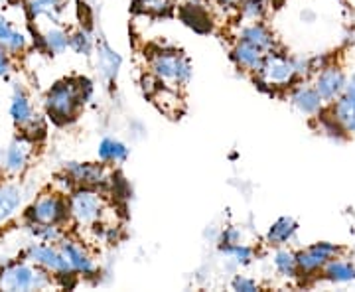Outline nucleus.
Segmentation results:
<instances>
[{
    "mask_svg": "<svg viewBox=\"0 0 355 292\" xmlns=\"http://www.w3.org/2000/svg\"><path fill=\"white\" fill-rule=\"evenodd\" d=\"M83 79L73 81L67 79L58 83L46 97V107L53 121L58 123H67L76 117L79 105L87 99V93H83Z\"/></svg>",
    "mask_w": 355,
    "mask_h": 292,
    "instance_id": "nucleus-1",
    "label": "nucleus"
},
{
    "mask_svg": "<svg viewBox=\"0 0 355 292\" xmlns=\"http://www.w3.org/2000/svg\"><path fill=\"white\" fill-rule=\"evenodd\" d=\"M51 284V277L38 267L26 263H10L0 270V289L2 291H40Z\"/></svg>",
    "mask_w": 355,
    "mask_h": 292,
    "instance_id": "nucleus-2",
    "label": "nucleus"
},
{
    "mask_svg": "<svg viewBox=\"0 0 355 292\" xmlns=\"http://www.w3.org/2000/svg\"><path fill=\"white\" fill-rule=\"evenodd\" d=\"M67 205H69V216L81 227H89L101 221L105 212V200L93 188H85V186L71 196Z\"/></svg>",
    "mask_w": 355,
    "mask_h": 292,
    "instance_id": "nucleus-3",
    "label": "nucleus"
},
{
    "mask_svg": "<svg viewBox=\"0 0 355 292\" xmlns=\"http://www.w3.org/2000/svg\"><path fill=\"white\" fill-rule=\"evenodd\" d=\"M150 69L160 81L170 85H182L191 76V67L184 55L178 51H158L150 60Z\"/></svg>",
    "mask_w": 355,
    "mask_h": 292,
    "instance_id": "nucleus-4",
    "label": "nucleus"
},
{
    "mask_svg": "<svg viewBox=\"0 0 355 292\" xmlns=\"http://www.w3.org/2000/svg\"><path fill=\"white\" fill-rule=\"evenodd\" d=\"M265 85H272V87H282L288 85L296 71V64L288 60L286 55L280 53H266L265 62L261 65V69L257 71Z\"/></svg>",
    "mask_w": 355,
    "mask_h": 292,
    "instance_id": "nucleus-5",
    "label": "nucleus"
},
{
    "mask_svg": "<svg viewBox=\"0 0 355 292\" xmlns=\"http://www.w3.org/2000/svg\"><path fill=\"white\" fill-rule=\"evenodd\" d=\"M69 212V205L60 196H44L30 209V219L38 225H58L64 221Z\"/></svg>",
    "mask_w": 355,
    "mask_h": 292,
    "instance_id": "nucleus-6",
    "label": "nucleus"
},
{
    "mask_svg": "<svg viewBox=\"0 0 355 292\" xmlns=\"http://www.w3.org/2000/svg\"><path fill=\"white\" fill-rule=\"evenodd\" d=\"M28 259L38 263L46 270L55 273L58 277H64L67 273H73V268L69 265L67 257L62 251L53 249L50 245H30L28 249Z\"/></svg>",
    "mask_w": 355,
    "mask_h": 292,
    "instance_id": "nucleus-7",
    "label": "nucleus"
},
{
    "mask_svg": "<svg viewBox=\"0 0 355 292\" xmlns=\"http://www.w3.org/2000/svg\"><path fill=\"white\" fill-rule=\"evenodd\" d=\"M338 253V247L330 245V243H316L310 249H306L300 255H296V263H298V270L304 273H316L324 267L331 257Z\"/></svg>",
    "mask_w": 355,
    "mask_h": 292,
    "instance_id": "nucleus-8",
    "label": "nucleus"
},
{
    "mask_svg": "<svg viewBox=\"0 0 355 292\" xmlns=\"http://www.w3.org/2000/svg\"><path fill=\"white\" fill-rule=\"evenodd\" d=\"M32 154V142L28 139H16L2 154V168L8 174H20L28 164V158Z\"/></svg>",
    "mask_w": 355,
    "mask_h": 292,
    "instance_id": "nucleus-9",
    "label": "nucleus"
},
{
    "mask_svg": "<svg viewBox=\"0 0 355 292\" xmlns=\"http://www.w3.org/2000/svg\"><path fill=\"white\" fill-rule=\"evenodd\" d=\"M67 176L85 188H93L107 180V170L103 164H71L67 166Z\"/></svg>",
    "mask_w": 355,
    "mask_h": 292,
    "instance_id": "nucleus-10",
    "label": "nucleus"
},
{
    "mask_svg": "<svg viewBox=\"0 0 355 292\" xmlns=\"http://www.w3.org/2000/svg\"><path fill=\"white\" fill-rule=\"evenodd\" d=\"M334 119L345 130H355V79L347 85V91L340 101L334 105Z\"/></svg>",
    "mask_w": 355,
    "mask_h": 292,
    "instance_id": "nucleus-11",
    "label": "nucleus"
},
{
    "mask_svg": "<svg viewBox=\"0 0 355 292\" xmlns=\"http://www.w3.org/2000/svg\"><path fill=\"white\" fill-rule=\"evenodd\" d=\"M343 85H345V79H343L342 71L336 67H326L318 77L316 91L324 101H331L342 93Z\"/></svg>",
    "mask_w": 355,
    "mask_h": 292,
    "instance_id": "nucleus-12",
    "label": "nucleus"
},
{
    "mask_svg": "<svg viewBox=\"0 0 355 292\" xmlns=\"http://www.w3.org/2000/svg\"><path fill=\"white\" fill-rule=\"evenodd\" d=\"M265 55L266 51L257 48L253 44H249V42H243V40L233 51V58H235L237 65L243 67V69H249V71H259L263 62H265Z\"/></svg>",
    "mask_w": 355,
    "mask_h": 292,
    "instance_id": "nucleus-13",
    "label": "nucleus"
},
{
    "mask_svg": "<svg viewBox=\"0 0 355 292\" xmlns=\"http://www.w3.org/2000/svg\"><path fill=\"white\" fill-rule=\"evenodd\" d=\"M62 253L67 257L69 265L77 273H83V275H91L95 270L93 261L89 259V255L83 251V247H79L73 241H62Z\"/></svg>",
    "mask_w": 355,
    "mask_h": 292,
    "instance_id": "nucleus-14",
    "label": "nucleus"
},
{
    "mask_svg": "<svg viewBox=\"0 0 355 292\" xmlns=\"http://www.w3.org/2000/svg\"><path fill=\"white\" fill-rule=\"evenodd\" d=\"M241 40L243 42H249V44H253V46H257V48H261L263 51L272 50V46H275L272 34L266 30V26L259 24V22H253L251 26L243 28Z\"/></svg>",
    "mask_w": 355,
    "mask_h": 292,
    "instance_id": "nucleus-15",
    "label": "nucleus"
},
{
    "mask_svg": "<svg viewBox=\"0 0 355 292\" xmlns=\"http://www.w3.org/2000/svg\"><path fill=\"white\" fill-rule=\"evenodd\" d=\"M180 16H182V20H184L186 24L190 26V28H193L196 32H200V34H205V32L211 30L209 14L205 12L202 6H198V4H188V6H184Z\"/></svg>",
    "mask_w": 355,
    "mask_h": 292,
    "instance_id": "nucleus-16",
    "label": "nucleus"
},
{
    "mask_svg": "<svg viewBox=\"0 0 355 292\" xmlns=\"http://www.w3.org/2000/svg\"><path fill=\"white\" fill-rule=\"evenodd\" d=\"M322 101L320 93L310 87H298L292 93V103L306 114H316L322 109Z\"/></svg>",
    "mask_w": 355,
    "mask_h": 292,
    "instance_id": "nucleus-17",
    "label": "nucleus"
},
{
    "mask_svg": "<svg viewBox=\"0 0 355 292\" xmlns=\"http://www.w3.org/2000/svg\"><path fill=\"white\" fill-rule=\"evenodd\" d=\"M26 46L24 34L14 30L10 22L0 16V48L6 51H20Z\"/></svg>",
    "mask_w": 355,
    "mask_h": 292,
    "instance_id": "nucleus-18",
    "label": "nucleus"
},
{
    "mask_svg": "<svg viewBox=\"0 0 355 292\" xmlns=\"http://www.w3.org/2000/svg\"><path fill=\"white\" fill-rule=\"evenodd\" d=\"M22 203V190L18 186H0V221L10 217Z\"/></svg>",
    "mask_w": 355,
    "mask_h": 292,
    "instance_id": "nucleus-19",
    "label": "nucleus"
},
{
    "mask_svg": "<svg viewBox=\"0 0 355 292\" xmlns=\"http://www.w3.org/2000/svg\"><path fill=\"white\" fill-rule=\"evenodd\" d=\"M62 10H64V0H30L28 2L30 18L48 16L51 20H58Z\"/></svg>",
    "mask_w": 355,
    "mask_h": 292,
    "instance_id": "nucleus-20",
    "label": "nucleus"
},
{
    "mask_svg": "<svg viewBox=\"0 0 355 292\" xmlns=\"http://www.w3.org/2000/svg\"><path fill=\"white\" fill-rule=\"evenodd\" d=\"M294 233H296V223H294V219H291V217H280L279 221L270 227L266 239H268L270 245H282V243H286L288 239H292Z\"/></svg>",
    "mask_w": 355,
    "mask_h": 292,
    "instance_id": "nucleus-21",
    "label": "nucleus"
},
{
    "mask_svg": "<svg viewBox=\"0 0 355 292\" xmlns=\"http://www.w3.org/2000/svg\"><path fill=\"white\" fill-rule=\"evenodd\" d=\"M128 156V148L123 144V142H119V140L114 139H105L101 142V146H99V158H101L103 162H123V160H127Z\"/></svg>",
    "mask_w": 355,
    "mask_h": 292,
    "instance_id": "nucleus-22",
    "label": "nucleus"
},
{
    "mask_svg": "<svg viewBox=\"0 0 355 292\" xmlns=\"http://www.w3.org/2000/svg\"><path fill=\"white\" fill-rule=\"evenodd\" d=\"M10 114H12V119L20 125V127H24L28 125L36 114L32 111V105L28 101V97H26L22 91H18L16 95H14L12 105H10Z\"/></svg>",
    "mask_w": 355,
    "mask_h": 292,
    "instance_id": "nucleus-23",
    "label": "nucleus"
},
{
    "mask_svg": "<svg viewBox=\"0 0 355 292\" xmlns=\"http://www.w3.org/2000/svg\"><path fill=\"white\" fill-rule=\"evenodd\" d=\"M328 277L338 282H345V280L355 279V268L343 261H328V268H326Z\"/></svg>",
    "mask_w": 355,
    "mask_h": 292,
    "instance_id": "nucleus-24",
    "label": "nucleus"
},
{
    "mask_svg": "<svg viewBox=\"0 0 355 292\" xmlns=\"http://www.w3.org/2000/svg\"><path fill=\"white\" fill-rule=\"evenodd\" d=\"M44 44L48 46V50L55 51V53H62V51L69 46V36L65 34L64 30L60 28H53L50 30L46 36H44Z\"/></svg>",
    "mask_w": 355,
    "mask_h": 292,
    "instance_id": "nucleus-25",
    "label": "nucleus"
},
{
    "mask_svg": "<svg viewBox=\"0 0 355 292\" xmlns=\"http://www.w3.org/2000/svg\"><path fill=\"white\" fill-rule=\"evenodd\" d=\"M275 267L279 268L284 277H294L298 270V263H296V255L288 253V251H279L275 255Z\"/></svg>",
    "mask_w": 355,
    "mask_h": 292,
    "instance_id": "nucleus-26",
    "label": "nucleus"
},
{
    "mask_svg": "<svg viewBox=\"0 0 355 292\" xmlns=\"http://www.w3.org/2000/svg\"><path fill=\"white\" fill-rule=\"evenodd\" d=\"M239 10H241V16L245 20H251V22H257L263 18L265 14V2L263 0H241L239 2Z\"/></svg>",
    "mask_w": 355,
    "mask_h": 292,
    "instance_id": "nucleus-27",
    "label": "nucleus"
},
{
    "mask_svg": "<svg viewBox=\"0 0 355 292\" xmlns=\"http://www.w3.org/2000/svg\"><path fill=\"white\" fill-rule=\"evenodd\" d=\"M223 253L229 255V257H233L237 263H241V265H247L251 259H253V249L251 247H247V245H241V243H227L225 247H223Z\"/></svg>",
    "mask_w": 355,
    "mask_h": 292,
    "instance_id": "nucleus-28",
    "label": "nucleus"
},
{
    "mask_svg": "<svg viewBox=\"0 0 355 292\" xmlns=\"http://www.w3.org/2000/svg\"><path fill=\"white\" fill-rule=\"evenodd\" d=\"M137 6H140L144 12L164 14L170 8V0H139Z\"/></svg>",
    "mask_w": 355,
    "mask_h": 292,
    "instance_id": "nucleus-29",
    "label": "nucleus"
},
{
    "mask_svg": "<svg viewBox=\"0 0 355 292\" xmlns=\"http://www.w3.org/2000/svg\"><path fill=\"white\" fill-rule=\"evenodd\" d=\"M69 46L79 53H89L91 51V40H89L87 32H79L76 36H69Z\"/></svg>",
    "mask_w": 355,
    "mask_h": 292,
    "instance_id": "nucleus-30",
    "label": "nucleus"
},
{
    "mask_svg": "<svg viewBox=\"0 0 355 292\" xmlns=\"http://www.w3.org/2000/svg\"><path fill=\"white\" fill-rule=\"evenodd\" d=\"M233 289H235V291L253 292V291H257L259 286H257V282H254V280L245 279V277H237V279L233 280Z\"/></svg>",
    "mask_w": 355,
    "mask_h": 292,
    "instance_id": "nucleus-31",
    "label": "nucleus"
},
{
    "mask_svg": "<svg viewBox=\"0 0 355 292\" xmlns=\"http://www.w3.org/2000/svg\"><path fill=\"white\" fill-rule=\"evenodd\" d=\"M6 50H2L0 48V76H6L8 74V69H10V64H8V58H6Z\"/></svg>",
    "mask_w": 355,
    "mask_h": 292,
    "instance_id": "nucleus-32",
    "label": "nucleus"
},
{
    "mask_svg": "<svg viewBox=\"0 0 355 292\" xmlns=\"http://www.w3.org/2000/svg\"><path fill=\"white\" fill-rule=\"evenodd\" d=\"M223 4H237V2H241V0H221Z\"/></svg>",
    "mask_w": 355,
    "mask_h": 292,
    "instance_id": "nucleus-33",
    "label": "nucleus"
},
{
    "mask_svg": "<svg viewBox=\"0 0 355 292\" xmlns=\"http://www.w3.org/2000/svg\"><path fill=\"white\" fill-rule=\"evenodd\" d=\"M2 154L4 153H0V168H2Z\"/></svg>",
    "mask_w": 355,
    "mask_h": 292,
    "instance_id": "nucleus-34",
    "label": "nucleus"
}]
</instances>
